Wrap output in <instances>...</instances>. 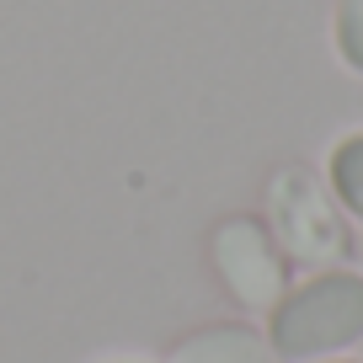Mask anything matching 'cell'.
Segmentation results:
<instances>
[{"label":"cell","mask_w":363,"mask_h":363,"mask_svg":"<svg viewBox=\"0 0 363 363\" xmlns=\"http://www.w3.org/2000/svg\"><path fill=\"white\" fill-rule=\"evenodd\" d=\"M363 337V278L347 267H326L310 284L289 289L272 310V352L289 363L342 352Z\"/></svg>","instance_id":"cell-1"},{"label":"cell","mask_w":363,"mask_h":363,"mask_svg":"<svg viewBox=\"0 0 363 363\" xmlns=\"http://www.w3.org/2000/svg\"><path fill=\"white\" fill-rule=\"evenodd\" d=\"M267 230L284 251V262L299 267H342L352 251V235L342 225L337 203L326 198L305 166H284L267 187Z\"/></svg>","instance_id":"cell-2"},{"label":"cell","mask_w":363,"mask_h":363,"mask_svg":"<svg viewBox=\"0 0 363 363\" xmlns=\"http://www.w3.org/2000/svg\"><path fill=\"white\" fill-rule=\"evenodd\" d=\"M214 267L219 284L230 289L240 310H278V299L289 294V262L272 240V230L251 214H230L214 230Z\"/></svg>","instance_id":"cell-3"},{"label":"cell","mask_w":363,"mask_h":363,"mask_svg":"<svg viewBox=\"0 0 363 363\" xmlns=\"http://www.w3.org/2000/svg\"><path fill=\"white\" fill-rule=\"evenodd\" d=\"M166 363H272V342H262V331L251 326L219 320V326H198L177 337Z\"/></svg>","instance_id":"cell-4"},{"label":"cell","mask_w":363,"mask_h":363,"mask_svg":"<svg viewBox=\"0 0 363 363\" xmlns=\"http://www.w3.org/2000/svg\"><path fill=\"white\" fill-rule=\"evenodd\" d=\"M331 187H337L342 208L363 219V134H347L331 150Z\"/></svg>","instance_id":"cell-5"},{"label":"cell","mask_w":363,"mask_h":363,"mask_svg":"<svg viewBox=\"0 0 363 363\" xmlns=\"http://www.w3.org/2000/svg\"><path fill=\"white\" fill-rule=\"evenodd\" d=\"M337 54L363 69V0H337Z\"/></svg>","instance_id":"cell-6"}]
</instances>
